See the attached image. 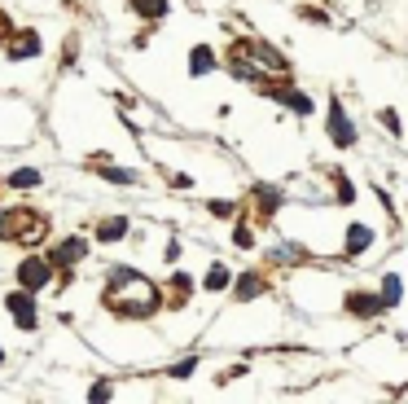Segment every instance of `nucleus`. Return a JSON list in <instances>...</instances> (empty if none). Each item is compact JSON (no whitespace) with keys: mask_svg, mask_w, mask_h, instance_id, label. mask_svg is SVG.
Wrapping results in <instances>:
<instances>
[{"mask_svg":"<svg viewBox=\"0 0 408 404\" xmlns=\"http://www.w3.org/2000/svg\"><path fill=\"white\" fill-rule=\"evenodd\" d=\"M18 282H22V290H44L48 282H53V264H48V260H40V255H27V260H22L18 264Z\"/></svg>","mask_w":408,"mask_h":404,"instance_id":"1","label":"nucleus"},{"mask_svg":"<svg viewBox=\"0 0 408 404\" xmlns=\"http://www.w3.org/2000/svg\"><path fill=\"white\" fill-rule=\"evenodd\" d=\"M106 181H114V185H132L136 171H127V167H106Z\"/></svg>","mask_w":408,"mask_h":404,"instance_id":"16","label":"nucleus"},{"mask_svg":"<svg viewBox=\"0 0 408 404\" xmlns=\"http://www.w3.org/2000/svg\"><path fill=\"white\" fill-rule=\"evenodd\" d=\"M132 9H136L141 18H163V14H167V0H132Z\"/></svg>","mask_w":408,"mask_h":404,"instance_id":"10","label":"nucleus"},{"mask_svg":"<svg viewBox=\"0 0 408 404\" xmlns=\"http://www.w3.org/2000/svg\"><path fill=\"white\" fill-rule=\"evenodd\" d=\"M272 260H281V264H290V260H303V250H290V246H277V250H272Z\"/></svg>","mask_w":408,"mask_h":404,"instance_id":"18","label":"nucleus"},{"mask_svg":"<svg viewBox=\"0 0 408 404\" xmlns=\"http://www.w3.org/2000/svg\"><path fill=\"white\" fill-rule=\"evenodd\" d=\"M254 198H259V207H268V211L277 207V202H281V193H277V189H264V185L254 189Z\"/></svg>","mask_w":408,"mask_h":404,"instance_id":"17","label":"nucleus"},{"mask_svg":"<svg viewBox=\"0 0 408 404\" xmlns=\"http://www.w3.org/2000/svg\"><path fill=\"white\" fill-rule=\"evenodd\" d=\"M211 66H215V53H211L207 44H198L193 53H189V70H193V75H207Z\"/></svg>","mask_w":408,"mask_h":404,"instance_id":"8","label":"nucleus"},{"mask_svg":"<svg viewBox=\"0 0 408 404\" xmlns=\"http://www.w3.org/2000/svg\"><path fill=\"white\" fill-rule=\"evenodd\" d=\"M88 400H110V383H97V387L88 391Z\"/></svg>","mask_w":408,"mask_h":404,"instance_id":"22","label":"nucleus"},{"mask_svg":"<svg viewBox=\"0 0 408 404\" xmlns=\"http://www.w3.org/2000/svg\"><path fill=\"white\" fill-rule=\"evenodd\" d=\"M382 123H387L391 132H399V119H395V110H382Z\"/></svg>","mask_w":408,"mask_h":404,"instance_id":"23","label":"nucleus"},{"mask_svg":"<svg viewBox=\"0 0 408 404\" xmlns=\"http://www.w3.org/2000/svg\"><path fill=\"white\" fill-rule=\"evenodd\" d=\"M329 137H334V145H355V128H351V119L343 110V101H329Z\"/></svg>","mask_w":408,"mask_h":404,"instance_id":"2","label":"nucleus"},{"mask_svg":"<svg viewBox=\"0 0 408 404\" xmlns=\"http://www.w3.org/2000/svg\"><path fill=\"white\" fill-rule=\"evenodd\" d=\"M9 312L18 317L22 330H36V299H31V290H14L9 294Z\"/></svg>","mask_w":408,"mask_h":404,"instance_id":"4","label":"nucleus"},{"mask_svg":"<svg viewBox=\"0 0 408 404\" xmlns=\"http://www.w3.org/2000/svg\"><path fill=\"white\" fill-rule=\"evenodd\" d=\"M5 44H9V58H18V62L40 53V40H36L31 31H14V40H5Z\"/></svg>","mask_w":408,"mask_h":404,"instance_id":"5","label":"nucleus"},{"mask_svg":"<svg viewBox=\"0 0 408 404\" xmlns=\"http://www.w3.org/2000/svg\"><path fill=\"white\" fill-rule=\"evenodd\" d=\"M9 185H14V189H31V185H40V171H36V167H22V171L9 176Z\"/></svg>","mask_w":408,"mask_h":404,"instance_id":"12","label":"nucleus"},{"mask_svg":"<svg viewBox=\"0 0 408 404\" xmlns=\"http://www.w3.org/2000/svg\"><path fill=\"white\" fill-rule=\"evenodd\" d=\"M88 255V242L84 238H66L58 250H48V264H58V268H70V264H80Z\"/></svg>","mask_w":408,"mask_h":404,"instance_id":"3","label":"nucleus"},{"mask_svg":"<svg viewBox=\"0 0 408 404\" xmlns=\"http://www.w3.org/2000/svg\"><path fill=\"white\" fill-rule=\"evenodd\" d=\"M382 303H387V308L399 303V277H382Z\"/></svg>","mask_w":408,"mask_h":404,"instance_id":"13","label":"nucleus"},{"mask_svg":"<svg viewBox=\"0 0 408 404\" xmlns=\"http://www.w3.org/2000/svg\"><path fill=\"white\" fill-rule=\"evenodd\" d=\"M347 308H351V312H360V317H377L382 308H387V303L373 299V294H347Z\"/></svg>","mask_w":408,"mask_h":404,"instance_id":"6","label":"nucleus"},{"mask_svg":"<svg viewBox=\"0 0 408 404\" xmlns=\"http://www.w3.org/2000/svg\"><path fill=\"white\" fill-rule=\"evenodd\" d=\"M254 294H264V282L254 272H246L242 282H237V299H254Z\"/></svg>","mask_w":408,"mask_h":404,"instance_id":"11","label":"nucleus"},{"mask_svg":"<svg viewBox=\"0 0 408 404\" xmlns=\"http://www.w3.org/2000/svg\"><path fill=\"white\" fill-rule=\"evenodd\" d=\"M193 369H198V356H189V361H181V365H171V373H176V378H189Z\"/></svg>","mask_w":408,"mask_h":404,"instance_id":"19","label":"nucleus"},{"mask_svg":"<svg viewBox=\"0 0 408 404\" xmlns=\"http://www.w3.org/2000/svg\"><path fill=\"white\" fill-rule=\"evenodd\" d=\"M207 211H211V216H220V220H228V216H233V202H220V198H215Z\"/></svg>","mask_w":408,"mask_h":404,"instance_id":"20","label":"nucleus"},{"mask_svg":"<svg viewBox=\"0 0 408 404\" xmlns=\"http://www.w3.org/2000/svg\"><path fill=\"white\" fill-rule=\"evenodd\" d=\"M334 176H338V198H343V202H351V198H355V189L343 181V171H334Z\"/></svg>","mask_w":408,"mask_h":404,"instance_id":"21","label":"nucleus"},{"mask_svg":"<svg viewBox=\"0 0 408 404\" xmlns=\"http://www.w3.org/2000/svg\"><path fill=\"white\" fill-rule=\"evenodd\" d=\"M123 233H127V220H119V216H114V220H101V224H97V238H101V242H119Z\"/></svg>","mask_w":408,"mask_h":404,"instance_id":"9","label":"nucleus"},{"mask_svg":"<svg viewBox=\"0 0 408 404\" xmlns=\"http://www.w3.org/2000/svg\"><path fill=\"white\" fill-rule=\"evenodd\" d=\"M286 106H290L294 115H312V97H308V92H286Z\"/></svg>","mask_w":408,"mask_h":404,"instance_id":"14","label":"nucleus"},{"mask_svg":"<svg viewBox=\"0 0 408 404\" xmlns=\"http://www.w3.org/2000/svg\"><path fill=\"white\" fill-rule=\"evenodd\" d=\"M202 286H207V290H224V286H228V268L215 264V268L207 272V282H202Z\"/></svg>","mask_w":408,"mask_h":404,"instance_id":"15","label":"nucleus"},{"mask_svg":"<svg viewBox=\"0 0 408 404\" xmlns=\"http://www.w3.org/2000/svg\"><path fill=\"white\" fill-rule=\"evenodd\" d=\"M369 242H373V233L365 229V224H351V229H347V250H351V255L369 250Z\"/></svg>","mask_w":408,"mask_h":404,"instance_id":"7","label":"nucleus"}]
</instances>
